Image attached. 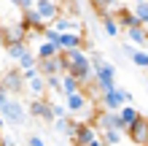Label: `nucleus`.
Wrapping results in <instances>:
<instances>
[{"mask_svg": "<svg viewBox=\"0 0 148 146\" xmlns=\"http://www.w3.org/2000/svg\"><path fill=\"white\" fill-rule=\"evenodd\" d=\"M3 127H5V119H3V116H0V130H3Z\"/></svg>", "mask_w": 148, "mask_h": 146, "instance_id": "obj_32", "label": "nucleus"}, {"mask_svg": "<svg viewBox=\"0 0 148 146\" xmlns=\"http://www.w3.org/2000/svg\"><path fill=\"white\" fill-rule=\"evenodd\" d=\"M51 111H54V119H57V116H65V114H67V108H65V106H59V103H51Z\"/></svg>", "mask_w": 148, "mask_h": 146, "instance_id": "obj_30", "label": "nucleus"}, {"mask_svg": "<svg viewBox=\"0 0 148 146\" xmlns=\"http://www.w3.org/2000/svg\"><path fill=\"white\" fill-rule=\"evenodd\" d=\"M62 51V46L57 44V41H43V44H38V49H35V57L40 60V57H54V54H59Z\"/></svg>", "mask_w": 148, "mask_h": 146, "instance_id": "obj_19", "label": "nucleus"}, {"mask_svg": "<svg viewBox=\"0 0 148 146\" xmlns=\"http://www.w3.org/2000/svg\"><path fill=\"white\" fill-rule=\"evenodd\" d=\"M124 133H127V138L132 141V143H148V119L140 114Z\"/></svg>", "mask_w": 148, "mask_h": 146, "instance_id": "obj_9", "label": "nucleus"}, {"mask_svg": "<svg viewBox=\"0 0 148 146\" xmlns=\"http://www.w3.org/2000/svg\"><path fill=\"white\" fill-rule=\"evenodd\" d=\"M0 87L8 89L11 95H22L24 89H27V79H24L22 68H14V71H5L0 76Z\"/></svg>", "mask_w": 148, "mask_h": 146, "instance_id": "obj_6", "label": "nucleus"}, {"mask_svg": "<svg viewBox=\"0 0 148 146\" xmlns=\"http://www.w3.org/2000/svg\"><path fill=\"white\" fill-rule=\"evenodd\" d=\"M119 51H121V54H127V57H132V51H135V46H132V44H127V46H121Z\"/></svg>", "mask_w": 148, "mask_h": 146, "instance_id": "obj_31", "label": "nucleus"}, {"mask_svg": "<svg viewBox=\"0 0 148 146\" xmlns=\"http://www.w3.org/2000/svg\"><path fill=\"white\" fill-rule=\"evenodd\" d=\"M27 92H30L32 98H35V95H46V76L35 73L32 79H27Z\"/></svg>", "mask_w": 148, "mask_h": 146, "instance_id": "obj_18", "label": "nucleus"}, {"mask_svg": "<svg viewBox=\"0 0 148 146\" xmlns=\"http://www.w3.org/2000/svg\"><path fill=\"white\" fill-rule=\"evenodd\" d=\"M0 38L3 44H16V41H30V30L22 22H5L0 27Z\"/></svg>", "mask_w": 148, "mask_h": 146, "instance_id": "obj_7", "label": "nucleus"}, {"mask_svg": "<svg viewBox=\"0 0 148 146\" xmlns=\"http://www.w3.org/2000/svg\"><path fill=\"white\" fill-rule=\"evenodd\" d=\"M0 116L5 119V125L22 127V125H27L30 111H27V106L19 100V95H11L8 89L0 87Z\"/></svg>", "mask_w": 148, "mask_h": 146, "instance_id": "obj_2", "label": "nucleus"}, {"mask_svg": "<svg viewBox=\"0 0 148 146\" xmlns=\"http://www.w3.org/2000/svg\"><path fill=\"white\" fill-rule=\"evenodd\" d=\"M119 3H124V0H119Z\"/></svg>", "mask_w": 148, "mask_h": 146, "instance_id": "obj_34", "label": "nucleus"}, {"mask_svg": "<svg viewBox=\"0 0 148 146\" xmlns=\"http://www.w3.org/2000/svg\"><path fill=\"white\" fill-rule=\"evenodd\" d=\"M135 3H137V0H135Z\"/></svg>", "mask_w": 148, "mask_h": 146, "instance_id": "obj_35", "label": "nucleus"}, {"mask_svg": "<svg viewBox=\"0 0 148 146\" xmlns=\"http://www.w3.org/2000/svg\"><path fill=\"white\" fill-rule=\"evenodd\" d=\"M137 116H140V108H135L132 103H124V106L119 108V122H121V127H124V130L135 122Z\"/></svg>", "mask_w": 148, "mask_h": 146, "instance_id": "obj_15", "label": "nucleus"}, {"mask_svg": "<svg viewBox=\"0 0 148 146\" xmlns=\"http://www.w3.org/2000/svg\"><path fill=\"white\" fill-rule=\"evenodd\" d=\"M94 87H97V92H108L116 87V65L113 62L102 60L100 65H94Z\"/></svg>", "mask_w": 148, "mask_h": 146, "instance_id": "obj_3", "label": "nucleus"}, {"mask_svg": "<svg viewBox=\"0 0 148 146\" xmlns=\"http://www.w3.org/2000/svg\"><path fill=\"white\" fill-rule=\"evenodd\" d=\"M116 22H119V27L121 30H127V27H132V24H143L140 19H137V14L132 11V8H127V6H116Z\"/></svg>", "mask_w": 148, "mask_h": 146, "instance_id": "obj_12", "label": "nucleus"}, {"mask_svg": "<svg viewBox=\"0 0 148 146\" xmlns=\"http://www.w3.org/2000/svg\"><path fill=\"white\" fill-rule=\"evenodd\" d=\"M22 24H24V27H27L30 33H43V30H46V19H43V16L35 11V6H32V8H24V11H22V19H19Z\"/></svg>", "mask_w": 148, "mask_h": 146, "instance_id": "obj_10", "label": "nucleus"}, {"mask_svg": "<svg viewBox=\"0 0 148 146\" xmlns=\"http://www.w3.org/2000/svg\"><path fill=\"white\" fill-rule=\"evenodd\" d=\"M43 35H46L49 41H57V44H59V30L54 27V24H46V30H43Z\"/></svg>", "mask_w": 148, "mask_h": 146, "instance_id": "obj_28", "label": "nucleus"}, {"mask_svg": "<svg viewBox=\"0 0 148 146\" xmlns=\"http://www.w3.org/2000/svg\"><path fill=\"white\" fill-rule=\"evenodd\" d=\"M70 143H78V146H102L100 130L94 127V122H78V127H75Z\"/></svg>", "mask_w": 148, "mask_h": 146, "instance_id": "obj_4", "label": "nucleus"}, {"mask_svg": "<svg viewBox=\"0 0 148 146\" xmlns=\"http://www.w3.org/2000/svg\"><path fill=\"white\" fill-rule=\"evenodd\" d=\"M35 60H38V57L27 49V51H24V54L19 57V68H30V65H35Z\"/></svg>", "mask_w": 148, "mask_h": 146, "instance_id": "obj_27", "label": "nucleus"}, {"mask_svg": "<svg viewBox=\"0 0 148 146\" xmlns=\"http://www.w3.org/2000/svg\"><path fill=\"white\" fill-rule=\"evenodd\" d=\"M27 143H30V146H43V143H46V138L35 133V135H30V138H27Z\"/></svg>", "mask_w": 148, "mask_h": 146, "instance_id": "obj_29", "label": "nucleus"}, {"mask_svg": "<svg viewBox=\"0 0 148 146\" xmlns=\"http://www.w3.org/2000/svg\"><path fill=\"white\" fill-rule=\"evenodd\" d=\"M124 138H127V133L121 130V127H113V130H102V133H100V141L108 143V146H119Z\"/></svg>", "mask_w": 148, "mask_h": 146, "instance_id": "obj_17", "label": "nucleus"}, {"mask_svg": "<svg viewBox=\"0 0 148 146\" xmlns=\"http://www.w3.org/2000/svg\"><path fill=\"white\" fill-rule=\"evenodd\" d=\"M59 57H62V68L65 71H70L78 81H81V87L94 81V68H92V60L89 54L78 46V49H62L59 51Z\"/></svg>", "mask_w": 148, "mask_h": 146, "instance_id": "obj_1", "label": "nucleus"}, {"mask_svg": "<svg viewBox=\"0 0 148 146\" xmlns=\"http://www.w3.org/2000/svg\"><path fill=\"white\" fill-rule=\"evenodd\" d=\"M102 30H105L108 38H116L119 33H121V27H119V22H116V16H113V14H105V16H102Z\"/></svg>", "mask_w": 148, "mask_h": 146, "instance_id": "obj_22", "label": "nucleus"}, {"mask_svg": "<svg viewBox=\"0 0 148 146\" xmlns=\"http://www.w3.org/2000/svg\"><path fill=\"white\" fill-rule=\"evenodd\" d=\"M127 38L132 41V44H137V46L148 44V30H145V24H132V27H127Z\"/></svg>", "mask_w": 148, "mask_h": 146, "instance_id": "obj_16", "label": "nucleus"}, {"mask_svg": "<svg viewBox=\"0 0 148 146\" xmlns=\"http://www.w3.org/2000/svg\"><path fill=\"white\" fill-rule=\"evenodd\" d=\"M35 65H38V71L43 73V76H49V73H62L65 68H62V57L59 54H54V57H40V60H35Z\"/></svg>", "mask_w": 148, "mask_h": 146, "instance_id": "obj_11", "label": "nucleus"}, {"mask_svg": "<svg viewBox=\"0 0 148 146\" xmlns=\"http://www.w3.org/2000/svg\"><path fill=\"white\" fill-rule=\"evenodd\" d=\"M3 49L8 51V57H11V60H14V62H19V57H22V54H24V51H27V49H30V44H27V41H16V44H5Z\"/></svg>", "mask_w": 148, "mask_h": 146, "instance_id": "obj_20", "label": "nucleus"}, {"mask_svg": "<svg viewBox=\"0 0 148 146\" xmlns=\"http://www.w3.org/2000/svg\"><path fill=\"white\" fill-rule=\"evenodd\" d=\"M124 103H132V95H129L127 89H121V87H113L108 92H100V106L108 108V111H119Z\"/></svg>", "mask_w": 148, "mask_h": 146, "instance_id": "obj_5", "label": "nucleus"}, {"mask_svg": "<svg viewBox=\"0 0 148 146\" xmlns=\"http://www.w3.org/2000/svg\"><path fill=\"white\" fill-rule=\"evenodd\" d=\"M3 46H5V44H3V38H0V49H3Z\"/></svg>", "mask_w": 148, "mask_h": 146, "instance_id": "obj_33", "label": "nucleus"}, {"mask_svg": "<svg viewBox=\"0 0 148 146\" xmlns=\"http://www.w3.org/2000/svg\"><path fill=\"white\" fill-rule=\"evenodd\" d=\"M35 11L46 22H54L57 14H59V3H57V0H35Z\"/></svg>", "mask_w": 148, "mask_h": 146, "instance_id": "obj_13", "label": "nucleus"}, {"mask_svg": "<svg viewBox=\"0 0 148 146\" xmlns=\"http://www.w3.org/2000/svg\"><path fill=\"white\" fill-rule=\"evenodd\" d=\"M54 27L59 33H65V30H81V22H75V19H67V16H59L57 14V22H54Z\"/></svg>", "mask_w": 148, "mask_h": 146, "instance_id": "obj_23", "label": "nucleus"}, {"mask_svg": "<svg viewBox=\"0 0 148 146\" xmlns=\"http://www.w3.org/2000/svg\"><path fill=\"white\" fill-rule=\"evenodd\" d=\"M27 111H30V116L32 119H43V122H54V111H51V103L43 98V95H35L30 100V106H27Z\"/></svg>", "mask_w": 148, "mask_h": 146, "instance_id": "obj_8", "label": "nucleus"}, {"mask_svg": "<svg viewBox=\"0 0 148 146\" xmlns=\"http://www.w3.org/2000/svg\"><path fill=\"white\" fill-rule=\"evenodd\" d=\"M59 46H62V49H78V46H84L81 30H65V33H59Z\"/></svg>", "mask_w": 148, "mask_h": 146, "instance_id": "obj_14", "label": "nucleus"}, {"mask_svg": "<svg viewBox=\"0 0 148 146\" xmlns=\"http://www.w3.org/2000/svg\"><path fill=\"white\" fill-rule=\"evenodd\" d=\"M129 60H132V65L143 68V71H148V51H143V49H135Z\"/></svg>", "mask_w": 148, "mask_h": 146, "instance_id": "obj_25", "label": "nucleus"}, {"mask_svg": "<svg viewBox=\"0 0 148 146\" xmlns=\"http://www.w3.org/2000/svg\"><path fill=\"white\" fill-rule=\"evenodd\" d=\"M75 89H81V81H78L70 71H62V95H70Z\"/></svg>", "mask_w": 148, "mask_h": 146, "instance_id": "obj_21", "label": "nucleus"}, {"mask_svg": "<svg viewBox=\"0 0 148 146\" xmlns=\"http://www.w3.org/2000/svg\"><path fill=\"white\" fill-rule=\"evenodd\" d=\"M46 89L59 92V95H62V73H49V76H46Z\"/></svg>", "mask_w": 148, "mask_h": 146, "instance_id": "obj_24", "label": "nucleus"}, {"mask_svg": "<svg viewBox=\"0 0 148 146\" xmlns=\"http://www.w3.org/2000/svg\"><path fill=\"white\" fill-rule=\"evenodd\" d=\"M132 11L137 14V19H140L143 24H148V0H137V3L132 6Z\"/></svg>", "mask_w": 148, "mask_h": 146, "instance_id": "obj_26", "label": "nucleus"}]
</instances>
